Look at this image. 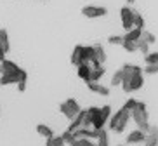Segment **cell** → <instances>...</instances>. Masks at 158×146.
Wrapping results in <instances>:
<instances>
[{"instance_id": "6da1fadb", "label": "cell", "mask_w": 158, "mask_h": 146, "mask_svg": "<svg viewBox=\"0 0 158 146\" xmlns=\"http://www.w3.org/2000/svg\"><path fill=\"white\" fill-rule=\"evenodd\" d=\"M87 115L90 117V123L94 129H104V125L108 123V118L111 115V106L104 104L101 108H98V106L87 108Z\"/></svg>"}, {"instance_id": "7a4b0ae2", "label": "cell", "mask_w": 158, "mask_h": 146, "mask_svg": "<svg viewBox=\"0 0 158 146\" xmlns=\"http://www.w3.org/2000/svg\"><path fill=\"white\" fill-rule=\"evenodd\" d=\"M130 122V111L125 108H120L116 110L115 113L110 115V118H108V125H110V129H111L113 132H116V134H122V132L127 129V125H129Z\"/></svg>"}, {"instance_id": "3957f363", "label": "cell", "mask_w": 158, "mask_h": 146, "mask_svg": "<svg viewBox=\"0 0 158 146\" xmlns=\"http://www.w3.org/2000/svg\"><path fill=\"white\" fill-rule=\"evenodd\" d=\"M130 120H134L137 129H141L144 132L149 129V115H148V110H146V104L143 101L135 103L134 110L130 111Z\"/></svg>"}, {"instance_id": "277c9868", "label": "cell", "mask_w": 158, "mask_h": 146, "mask_svg": "<svg viewBox=\"0 0 158 146\" xmlns=\"http://www.w3.org/2000/svg\"><path fill=\"white\" fill-rule=\"evenodd\" d=\"M92 57V45H77L71 52V65L78 66Z\"/></svg>"}, {"instance_id": "5b68a950", "label": "cell", "mask_w": 158, "mask_h": 146, "mask_svg": "<svg viewBox=\"0 0 158 146\" xmlns=\"http://www.w3.org/2000/svg\"><path fill=\"white\" fill-rule=\"evenodd\" d=\"M122 89L123 92H135L144 85V77L143 73H135V75L129 77V78H122Z\"/></svg>"}, {"instance_id": "8992f818", "label": "cell", "mask_w": 158, "mask_h": 146, "mask_svg": "<svg viewBox=\"0 0 158 146\" xmlns=\"http://www.w3.org/2000/svg\"><path fill=\"white\" fill-rule=\"evenodd\" d=\"M80 110H82V108H80V104L77 103L75 99H71V98L66 99V101H63V103L59 104V111L64 115L68 120H73V118L78 115Z\"/></svg>"}, {"instance_id": "52a82bcc", "label": "cell", "mask_w": 158, "mask_h": 146, "mask_svg": "<svg viewBox=\"0 0 158 146\" xmlns=\"http://www.w3.org/2000/svg\"><path fill=\"white\" fill-rule=\"evenodd\" d=\"M108 14V9L102 5H85L82 7V16H85L87 19H98L104 18Z\"/></svg>"}, {"instance_id": "ba28073f", "label": "cell", "mask_w": 158, "mask_h": 146, "mask_svg": "<svg viewBox=\"0 0 158 146\" xmlns=\"http://www.w3.org/2000/svg\"><path fill=\"white\" fill-rule=\"evenodd\" d=\"M120 19H122V28L129 30L132 28V19H134V10L130 9V5H123L120 9Z\"/></svg>"}, {"instance_id": "9c48e42d", "label": "cell", "mask_w": 158, "mask_h": 146, "mask_svg": "<svg viewBox=\"0 0 158 146\" xmlns=\"http://www.w3.org/2000/svg\"><path fill=\"white\" fill-rule=\"evenodd\" d=\"M21 78H28L26 71L24 73H2L0 75V85H16Z\"/></svg>"}, {"instance_id": "30bf717a", "label": "cell", "mask_w": 158, "mask_h": 146, "mask_svg": "<svg viewBox=\"0 0 158 146\" xmlns=\"http://www.w3.org/2000/svg\"><path fill=\"white\" fill-rule=\"evenodd\" d=\"M89 87V90L90 92H94V94H98V96H102V98H108L110 96V87H104V85L101 84V82H85Z\"/></svg>"}, {"instance_id": "8fae6325", "label": "cell", "mask_w": 158, "mask_h": 146, "mask_svg": "<svg viewBox=\"0 0 158 146\" xmlns=\"http://www.w3.org/2000/svg\"><path fill=\"white\" fill-rule=\"evenodd\" d=\"M0 68H2V73H24L23 68H19L14 61L5 59V57L0 61Z\"/></svg>"}, {"instance_id": "7c38bea8", "label": "cell", "mask_w": 158, "mask_h": 146, "mask_svg": "<svg viewBox=\"0 0 158 146\" xmlns=\"http://www.w3.org/2000/svg\"><path fill=\"white\" fill-rule=\"evenodd\" d=\"M144 136H146V132L144 131H141V129H134V131H130L129 134H127L125 143H129V144H141V143L144 141Z\"/></svg>"}, {"instance_id": "4fadbf2b", "label": "cell", "mask_w": 158, "mask_h": 146, "mask_svg": "<svg viewBox=\"0 0 158 146\" xmlns=\"http://www.w3.org/2000/svg\"><path fill=\"white\" fill-rule=\"evenodd\" d=\"M90 59H96L98 63H104L106 61V51L101 47V45H92V57Z\"/></svg>"}, {"instance_id": "5bb4252c", "label": "cell", "mask_w": 158, "mask_h": 146, "mask_svg": "<svg viewBox=\"0 0 158 146\" xmlns=\"http://www.w3.org/2000/svg\"><path fill=\"white\" fill-rule=\"evenodd\" d=\"M141 31H143L141 28H135V26H132V28L125 30V33H123L122 37L125 38V40H134V42H137V40H139V37H141Z\"/></svg>"}, {"instance_id": "9a60e30c", "label": "cell", "mask_w": 158, "mask_h": 146, "mask_svg": "<svg viewBox=\"0 0 158 146\" xmlns=\"http://www.w3.org/2000/svg\"><path fill=\"white\" fill-rule=\"evenodd\" d=\"M0 45H2V49L5 51V54L10 51V40H9V33H7V30L2 28L0 30Z\"/></svg>"}, {"instance_id": "2e32d148", "label": "cell", "mask_w": 158, "mask_h": 146, "mask_svg": "<svg viewBox=\"0 0 158 146\" xmlns=\"http://www.w3.org/2000/svg\"><path fill=\"white\" fill-rule=\"evenodd\" d=\"M77 73H78V77L82 78L84 82H89V75H90V66L87 65V63H82V65L77 66Z\"/></svg>"}, {"instance_id": "e0dca14e", "label": "cell", "mask_w": 158, "mask_h": 146, "mask_svg": "<svg viewBox=\"0 0 158 146\" xmlns=\"http://www.w3.org/2000/svg\"><path fill=\"white\" fill-rule=\"evenodd\" d=\"M104 75V66H98V68H90V75H89V82H98Z\"/></svg>"}, {"instance_id": "ac0fdd59", "label": "cell", "mask_w": 158, "mask_h": 146, "mask_svg": "<svg viewBox=\"0 0 158 146\" xmlns=\"http://www.w3.org/2000/svg\"><path fill=\"white\" fill-rule=\"evenodd\" d=\"M37 132L42 137H45V139H49V137L54 136V131H52L49 125H45V123H38V125H37Z\"/></svg>"}, {"instance_id": "d6986e66", "label": "cell", "mask_w": 158, "mask_h": 146, "mask_svg": "<svg viewBox=\"0 0 158 146\" xmlns=\"http://www.w3.org/2000/svg\"><path fill=\"white\" fill-rule=\"evenodd\" d=\"M96 144L98 146H108V132L104 131V129H99V132H98V136H96Z\"/></svg>"}, {"instance_id": "ffe728a7", "label": "cell", "mask_w": 158, "mask_h": 146, "mask_svg": "<svg viewBox=\"0 0 158 146\" xmlns=\"http://www.w3.org/2000/svg\"><path fill=\"white\" fill-rule=\"evenodd\" d=\"M45 146H66V143L61 136H52L49 139H45Z\"/></svg>"}, {"instance_id": "44dd1931", "label": "cell", "mask_w": 158, "mask_h": 146, "mask_svg": "<svg viewBox=\"0 0 158 146\" xmlns=\"http://www.w3.org/2000/svg\"><path fill=\"white\" fill-rule=\"evenodd\" d=\"M141 40H143V42H146V44H149V45H151V44H155L156 42V37H155L153 33L151 31H146V30L143 28V31H141Z\"/></svg>"}, {"instance_id": "7402d4cb", "label": "cell", "mask_w": 158, "mask_h": 146, "mask_svg": "<svg viewBox=\"0 0 158 146\" xmlns=\"http://www.w3.org/2000/svg\"><path fill=\"white\" fill-rule=\"evenodd\" d=\"M122 47L127 52H137V42H134V40H125V38H123Z\"/></svg>"}, {"instance_id": "603a6c76", "label": "cell", "mask_w": 158, "mask_h": 146, "mask_svg": "<svg viewBox=\"0 0 158 146\" xmlns=\"http://www.w3.org/2000/svg\"><path fill=\"white\" fill-rule=\"evenodd\" d=\"M90 144H92L90 139H87V137H77V136H75V139L70 143V146H90Z\"/></svg>"}, {"instance_id": "cb8c5ba5", "label": "cell", "mask_w": 158, "mask_h": 146, "mask_svg": "<svg viewBox=\"0 0 158 146\" xmlns=\"http://www.w3.org/2000/svg\"><path fill=\"white\" fill-rule=\"evenodd\" d=\"M132 26H135V28H144V18L139 14V12H135L134 10V19H132Z\"/></svg>"}, {"instance_id": "d4e9b609", "label": "cell", "mask_w": 158, "mask_h": 146, "mask_svg": "<svg viewBox=\"0 0 158 146\" xmlns=\"http://www.w3.org/2000/svg\"><path fill=\"white\" fill-rule=\"evenodd\" d=\"M143 143H144V146H156L158 144V137L153 136V134H149V132H146Z\"/></svg>"}, {"instance_id": "484cf974", "label": "cell", "mask_w": 158, "mask_h": 146, "mask_svg": "<svg viewBox=\"0 0 158 146\" xmlns=\"http://www.w3.org/2000/svg\"><path fill=\"white\" fill-rule=\"evenodd\" d=\"M122 78H123V71H122V68H120V70H116L115 75L111 77V85H113V87L120 85L122 84Z\"/></svg>"}, {"instance_id": "4316f807", "label": "cell", "mask_w": 158, "mask_h": 146, "mask_svg": "<svg viewBox=\"0 0 158 146\" xmlns=\"http://www.w3.org/2000/svg\"><path fill=\"white\" fill-rule=\"evenodd\" d=\"M144 63H146V65H155V63H158V51L156 52H148V54L144 56Z\"/></svg>"}, {"instance_id": "83f0119b", "label": "cell", "mask_w": 158, "mask_h": 146, "mask_svg": "<svg viewBox=\"0 0 158 146\" xmlns=\"http://www.w3.org/2000/svg\"><path fill=\"white\" fill-rule=\"evenodd\" d=\"M137 51L139 52H143V56H146L149 52V44H146V42H143V40H137Z\"/></svg>"}, {"instance_id": "f1b7e54d", "label": "cell", "mask_w": 158, "mask_h": 146, "mask_svg": "<svg viewBox=\"0 0 158 146\" xmlns=\"http://www.w3.org/2000/svg\"><path fill=\"white\" fill-rule=\"evenodd\" d=\"M108 42L111 44V45H122L123 37H122V35H110V37H108Z\"/></svg>"}, {"instance_id": "f546056e", "label": "cell", "mask_w": 158, "mask_h": 146, "mask_svg": "<svg viewBox=\"0 0 158 146\" xmlns=\"http://www.w3.org/2000/svg\"><path fill=\"white\" fill-rule=\"evenodd\" d=\"M143 73H148V75H155V73H158V63H155V65H146L144 66Z\"/></svg>"}, {"instance_id": "4dcf8cb0", "label": "cell", "mask_w": 158, "mask_h": 146, "mask_svg": "<svg viewBox=\"0 0 158 146\" xmlns=\"http://www.w3.org/2000/svg\"><path fill=\"white\" fill-rule=\"evenodd\" d=\"M61 137L64 139L66 144H70V143L75 139V134H73V132H70V131H66V132H63V134H61Z\"/></svg>"}, {"instance_id": "1f68e13d", "label": "cell", "mask_w": 158, "mask_h": 146, "mask_svg": "<svg viewBox=\"0 0 158 146\" xmlns=\"http://www.w3.org/2000/svg\"><path fill=\"white\" fill-rule=\"evenodd\" d=\"M135 103H137V99H132V98H130L129 101H125V104H123L122 108H125V110H129V111H132V110H134V106H135Z\"/></svg>"}, {"instance_id": "d6a6232c", "label": "cell", "mask_w": 158, "mask_h": 146, "mask_svg": "<svg viewBox=\"0 0 158 146\" xmlns=\"http://www.w3.org/2000/svg\"><path fill=\"white\" fill-rule=\"evenodd\" d=\"M26 80H28V78H21V80L18 82V90L19 92H24V90H26Z\"/></svg>"}, {"instance_id": "836d02e7", "label": "cell", "mask_w": 158, "mask_h": 146, "mask_svg": "<svg viewBox=\"0 0 158 146\" xmlns=\"http://www.w3.org/2000/svg\"><path fill=\"white\" fill-rule=\"evenodd\" d=\"M146 132H149V134H153V136L158 137V125H149V129Z\"/></svg>"}, {"instance_id": "e575fe53", "label": "cell", "mask_w": 158, "mask_h": 146, "mask_svg": "<svg viewBox=\"0 0 158 146\" xmlns=\"http://www.w3.org/2000/svg\"><path fill=\"white\" fill-rule=\"evenodd\" d=\"M4 57H5V51H4V49H2V45H0V61H2Z\"/></svg>"}, {"instance_id": "d590c367", "label": "cell", "mask_w": 158, "mask_h": 146, "mask_svg": "<svg viewBox=\"0 0 158 146\" xmlns=\"http://www.w3.org/2000/svg\"><path fill=\"white\" fill-rule=\"evenodd\" d=\"M134 2H135V0H127V4H129V5H130V4H134Z\"/></svg>"}, {"instance_id": "8d00e7d4", "label": "cell", "mask_w": 158, "mask_h": 146, "mask_svg": "<svg viewBox=\"0 0 158 146\" xmlns=\"http://www.w3.org/2000/svg\"><path fill=\"white\" fill-rule=\"evenodd\" d=\"M90 146H98V144H96V143H92V144H90Z\"/></svg>"}, {"instance_id": "74e56055", "label": "cell", "mask_w": 158, "mask_h": 146, "mask_svg": "<svg viewBox=\"0 0 158 146\" xmlns=\"http://www.w3.org/2000/svg\"><path fill=\"white\" fill-rule=\"evenodd\" d=\"M118 146H127V144H118Z\"/></svg>"}, {"instance_id": "f35d334b", "label": "cell", "mask_w": 158, "mask_h": 146, "mask_svg": "<svg viewBox=\"0 0 158 146\" xmlns=\"http://www.w3.org/2000/svg\"><path fill=\"white\" fill-rule=\"evenodd\" d=\"M0 73H2V68H0Z\"/></svg>"}, {"instance_id": "ab89813d", "label": "cell", "mask_w": 158, "mask_h": 146, "mask_svg": "<svg viewBox=\"0 0 158 146\" xmlns=\"http://www.w3.org/2000/svg\"><path fill=\"white\" fill-rule=\"evenodd\" d=\"M156 146H158V144H156Z\"/></svg>"}]
</instances>
